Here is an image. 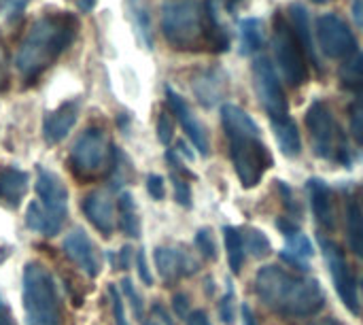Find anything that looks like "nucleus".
<instances>
[{"instance_id":"1","label":"nucleus","mask_w":363,"mask_h":325,"mask_svg":"<svg viewBox=\"0 0 363 325\" xmlns=\"http://www.w3.org/2000/svg\"><path fill=\"white\" fill-rule=\"evenodd\" d=\"M255 292L264 307L285 319H308L325 307V292L317 279L274 264L255 272Z\"/></svg>"},{"instance_id":"2","label":"nucleus","mask_w":363,"mask_h":325,"mask_svg":"<svg viewBox=\"0 0 363 325\" xmlns=\"http://www.w3.org/2000/svg\"><path fill=\"white\" fill-rule=\"evenodd\" d=\"M77 30L79 19L68 11H53L34 19L15 55L19 75L26 81H36L72 45Z\"/></svg>"},{"instance_id":"3","label":"nucleus","mask_w":363,"mask_h":325,"mask_svg":"<svg viewBox=\"0 0 363 325\" xmlns=\"http://www.w3.org/2000/svg\"><path fill=\"white\" fill-rule=\"evenodd\" d=\"M221 126L230 141V158L236 177L245 189H253L268 168H272V153L262 141L257 121L238 104H221Z\"/></svg>"},{"instance_id":"4","label":"nucleus","mask_w":363,"mask_h":325,"mask_svg":"<svg viewBox=\"0 0 363 325\" xmlns=\"http://www.w3.org/2000/svg\"><path fill=\"white\" fill-rule=\"evenodd\" d=\"M34 192L36 200H32L26 209L28 230L43 236L60 234L68 215V187L55 172L38 166Z\"/></svg>"},{"instance_id":"5","label":"nucleus","mask_w":363,"mask_h":325,"mask_svg":"<svg viewBox=\"0 0 363 325\" xmlns=\"http://www.w3.org/2000/svg\"><path fill=\"white\" fill-rule=\"evenodd\" d=\"M162 34L177 51H196L206 45L204 4L200 0H164Z\"/></svg>"},{"instance_id":"6","label":"nucleus","mask_w":363,"mask_h":325,"mask_svg":"<svg viewBox=\"0 0 363 325\" xmlns=\"http://www.w3.org/2000/svg\"><path fill=\"white\" fill-rule=\"evenodd\" d=\"M21 283L26 325H62L57 290L47 266H43L40 262H28Z\"/></svg>"},{"instance_id":"7","label":"nucleus","mask_w":363,"mask_h":325,"mask_svg":"<svg viewBox=\"0 0 363 325\" xmlns=\"http://www.w3.org/2000/svg\"><path fill=\"white\" fill-rule=\"evenodd\" d=\"M306 128L311 134V145H313L315 155H319L321 160L340 164L345 168L351 166L353 153L349 147V138L342 132L340 123L336 121L332 109L321 98L311 102L306 111Z\"/></svg>"},{"instance_id":"8","label":"nucleus","mask_w":363,"mask_h":325,"mask_svg":"<svg viewBox=\"0 0 363 325\" xmlns=\"http://www.w3.org/2000/svg\"><path fill=\"white\" fill-rule=\"evenodd\" d=\"M115 147L102 128H87L72 145L68 164L79 181H96L111 175L115 162Z\"/></svg>"},{"instance_id":"9","label":"nucleus","mask_w":363,"mask_h":325,"mask_svg":"<svg viewBox=\"0 0 363 325\" xmlns=\"http://www.w3.org/2000/svg\"><path fill=\"white\" fill-rule=\"evenodd\" d=\"M272 53L274 62L285 77V81L294 87H300L308 81V66L306 55L287 21L285 15L277 11L274 15V36H272Z\"/></svg>"},{"instance_id":"10","label":"nucleus","mask_w":363,"mask_h":325,"mask_svg":"<svg viewBox=\"0 0 363 325\" xmlns=\"http://www.w3.org/2000/svg\"><path fill=\"white\" fill-rule=\"evenodd\" d=\"M319 245L328 264V270L332 275L334 281V290L340 298V302L345 304V309L351 315H359V296H357V281L355 275L345 258V251L338 243H334L332 238L319 234Z\"/></svg>"},{"instance_id":"11","label":"nucleus","mask_w":363,"mask_h":325,"mask_svg":"<svg viewBox=\"0 0 363 325\" xmlns=\"http://www.w3.org/2000/svg\"><path fill=\"white\" fill-rule=\"evenodd\" d=\"M251 70H253V87H255L257 100H259L262 109L270 115V119L289 115L287 96H285V89L281 85L274 64H270V60L266 55H262V57L253 60Z\"/></svg>"},{"instance_id":"12","label":"nucleus","mask_w":363,"mask_h":325,"mask_svg":"<svg viewBox=\"0 0 363 325\" xmlns=\"http://www.w3.org/2000/svg\"><path fill=\"white\" fill-rule=\"evenodd\" d=\"M317 38L321 51L332 60H347L349 55L357 53V38L353 30L336 13H325L317 19Z\"/></svg>"},{"instance_id":"13","label":"nucleus","mask_w":363,"mask_h":325,"mask_svg":"<svg viewBox=\"0 0 363 325\" xmlns=\"http://www.w3.org/2000/svg\"><path fill=\"white\" fill-rule=\"evenodd\" d=\"M228 87H230V77L221 66L202 68L191 77V92L204 109L217 106L228 96Z\"/></svg>"},{"instance_id":"14","label":"nucleus","mask_w":363,"mask_h":325,"mask_svg":"<svg viewBox=\"0 0 363 325\" xmlns=\"http://www.w3.org/2000/svg\"><path fill=\"white\" fill-rule=\"evenodd\" d=\"M166 98H168V106H170L172 115L179 119V123H181L183 132L187 134V138L191 141L194 149H198V153L202 158H206L211 153V141H208V134H206L204 126L191 113V109L185 102V98L181 94H177L172 87H166Z\"/></svg>"},{"instance_id":"15","label":"nucleus","mask_w":363,"mask_h":325,"mask_svg":"<svg viewBox=\"0 0 363 325\" xmlns=\"http://www.w3.org/2000/svg\"><path fill=\"white\" fill-rule=\"evenodd\" d=\"M153 260L164 283H174L183 277H191L198 270V262L194 260V255L177 247H157Z\"/></svg>"},{"instance_id":"16","label":"nucleus","mask_w":363,"mask_h":325,"mask_svg":"<svg viewBox=\"0 0 363 325\" xmlns=\"http://www.w3.org/2000/svg\"><path fill=\"white\" fill-rule=\"evenodd\" d=\"M81 113V100H66L57 109L49 111L43 119V136L47 145L62 143L74 128Z\"/></svg>"},{"instance_id":"17","label":"nucleus","mask_w":363,"mask_h":325,"mask_svg":"<svg viewBox=\"0 0 363 325\" xmlns=\"http://www.w3.org/2000/svg\"><path fill=\"white\" fill-rule=\"evenodd\" d=\"M81 211L85 213L87 221L102 234V236H111L115 232V204L111 200V196L102 189H96L91 194H87L81 202Z\"/></svg>"},{"instance_id":"18","label":"nucleus","mask_w":363,"mask_h":325,"mask_svg":"<svg viewBox=\"0 0 363 325\" xmlns=\"http://www.w3.org/2000/svg\"><path fill=\"white\" fill-rule=\"evenodd\" d=\"M64 253L89 277L96 279L100 275V260L94 249V243L83 230H72L64 241Z\"/></svg>"},{"instance_id":"19","label":"nucleus","mask_w":363,"mask_h":325,"mask_svg":"<svg viewBox=\"0 0 363 325\" xmlns=\"http://www.w3.org/2000/svg\"><path fill=\"white\" fill-rule=\"evenodd\" d=\"M287 21L304 51V55L313 62V66L321 72V64H319V57H317V47H315V40H313V26H311V15H308V9L302 4V2H291L289 9H287Z\"/></svg>"},{"instance_id":"20","label":"nucleus","mask_w":363,"mask_h":325,"mask_svg":"<svg viewBox=\"0 0 363 325\" xmlns=\"http://www.w3.org/2000/svg\"><path fill=\"white\" fill-rule=\"evenodd\" d=\"M306 192L311 198V206H313V215L317 219V224L325 230H334L336 226V215H334V202H332V189L330 185L319 179V177H311L306 181Z\"/></svg>"},{"instance_id":"21","label":"nucleus","mask_w":363,"mask_h":325,"mask_svg":"<svg viewBox=\"0 0 363 325\" xmlns=\"http://www.w3.org/2000/svg\"><path fill=\"white\" fill-rule=\"evenodd\" d=\"M30 187V177L21 168L2 166L0 168V200L9 206H19Z\"/></svg>"},{"instance_id":"22","label":"nucleus","mask_w":363,"mask_h":325,"mask_svg":"<svg viewBox=\"0 0 363 325\" xmlns=\"http://www.w3.org/2000/svg\"><path fill=\"white\" fill-rule=\"evenodd\" d=\"M270 126H272L274 138L281 147V153L285 158H298L302 153V138L298 132V123L289 115H285V117L270 119Z\"/></svg>"},{"instance_id":"23","label":"nucleus","mask_w":363,"mask_h":325,"mask_svg":"<svg viewBox=\"0 0 363 325\" xmlns=\"http://www.w3.org/2000/svg\"><path fill=\"white\" fill-rule=\"evenodd\" d=\"M204 23H206V45L213 53H225L230 51V32L219 21L217 4L215 0L204 2Z\"/></svg>"},{"instance_id":"24","label":"nucleus","mask_w":363,"mask_h":325,"mask_svg":"<svg viewBox=\"0 0 363 325\" xmlns=\"http://www.w3.org/2000/svg\"><path fill=\"white\" fill-rule=\"evenodd\" d=\"M125 11L132 21V28L145 49H153V28H151V11L147 0H125Z\"/></svg>"},{"instance_id":"25","label":"nucleus","mask_w":363,"mask_h":325,"mask_svg":"<svg viewBox=\"0 0 363 325\" xmlns=\"http://www.w3.org/2000/svg\"><path fill=\"white\" fill-rule=\"evenodd\" d=\"M240 55H255L264 47V23L257 17H245L238 23Z\"/></svg>"},{"instance_id":"26","label":"nucleus","mask_w":363,"mask_h":325,"mask_svg":"<svg viewBox=\"0 0 363 325\" xmlns=\"http://www.w3.org/2000/svg\"><path fill=\"white\" fill-rule=\"evenodd\" d=\"M117 213H119V228L125 236L138 238L140 236V217L136 211L134 196L130 192H123L117 200Z\"/></svg>"},{"instance_id":"27","label":"nucleus","mask_w":363,"mask_h":325,"mask_svg":"<svg viewBox=\"0 0 363 325\" xmlns=\"http://www.w3.org/2000/svg\"><path fill=\"white\" fill-rule=\"evenodd\" d=\"M338 81L345 89L363 94V51L349 55L338 68Z\"/></svg>"},{"instance_id":"28","label":"nucleus","mask_w":363,"mask_h":325,"mask_svg":"<svg viewBox=\"0 0 363 325\" xmlns=\"http://www.w3.org/2000/svg\"><path fill=\"white\" fill-rule=\"evenodd\" d=\"M347 236L351 251L363 262V209L357 200H349L347 206Z\"/></svg>"},{"instance_id":"29","label":"nucleus","mask_w":363,"mask_h":325,"mask_svg":"<svg viewBox=\"0 0 363 325\" xmlns=\"http://www.w3.org/2000/svg\"><path fill=\"white\" fill-rule=\"evenodd\" d=\"M223 241H225V251H228V264L234 275L242 270L245 264V236L238 228L234 226H223Z\"/></svg>"},{"instance_id":"30","label":"nucleus","mask_w":363,"mask_h":325,"mask_svg":"<svg viewBox=\"0 0 363 325\" xmlns=\"http://www.w3.org/2000/svg\"><path fill=\"white\" fill-rule=\"evenodd\" d=\"M245 247H247V251H249L253 258H257V260L270 255V251H272L270 238L266 236V232H262V230H257V228H247V230H245Z\"/></svg>"},{"instance_id":"31","label":"nucleus","mask_w":363,"mask_h":325,"mask_svg":"<svg viewBox=\"0 0 363 325\" xmlns=\"http://www.w3.org/2000/svg\"><path fill=\"white\" fill-rule=\"evenodd\" d=\"M285 251H289V253H294V255H298L302 260H308V258L315 255L311 238L306 234H302V232H296V234L285 238Z\"/></svg>"},{"instance_id":"32","label":"nucleus","mask_w":363,"mask_h":325,"mask_svg":"<svg viewBox=\"0 0 363 325\" xmlns=\"http://www.w3.org/2000/svg\"><path fill=\"white\" fill-rule=\"evenodd\" d=\"M194 243H196V249L200 251L202 258L215 262L219 258L217 253V245H215V238H213V232L208 228H200L194 236Z\"/></svg>"},{"instance_id":"33","label":"nucleus","mask_w":363,"mask_h":325,"mask_svg":"<svg viewBox=\"0 0 363 325\" xmlns=\"http://www.w3.org/2000/svg\"><path fill=\"white\" fill-rule=\"evenodd\" d=\"M349 123L353 138L363 147V94H359L349 106Z\"/></svg>"},{"instance_id":"34","label":"nucleus","mask_w":363,"mask_h":325,"mask_svg":"<svg viewBox=\"0 0 363 325\" xmlns=\"http://www.w3.org/2000/svg\"><path fill=\"white\" fill-rule=\"evenodd\" d=\"M121 292H123L125 300L130 302V309H132L134 317L143 324V319H145V302H143L140 294L134 290V285H132L130 279H123V281H121Z\"/></svg>"},{"instance_id":"35","label":"nucleus","mask_w":363,"mask_h":325,"mask_svg":"<svg viewBox=\"0 0 363 325\" xmlns=\"http://www.w3.org/2000/svg\"><path fill=\"white\" fill-rule=\"evenodd\" d=\"M170 179H172V187H174V200H177L183 209H191L194 196H191V187H189L187 179L181 177V175H177V172H172Z\"/></svg>"},{"instance_id":"36","label":"nucleus","mask_w":363,"mask_h":325,"mask_svg":"<svg viewBox=\"0 0 363 325\" xmlns=\"http://www.w3.org/2000/svg\"><path fill=\"white\" fill-rule=\"evenodd\" d=\"M277 187H279V194H281V198H283V206L287 209L289 217H291V219L302 217V206H300V202H298L294 189H291L285 181H277Z\"/></svg>"},{"instance_id":"37","label":"nucleus","mask_w":363,"mask_h":325,"mask_svg":"<svg viewBox=\"0 0 363 325\" xmlns=\"http://www.w3.org/2000/svg\"><path fill=\"white\" fill-rule=\"evenodd\" d=\"M230 285V283H228ZM236 298H234V287L230 285L228 287V292H225V296L221 298V302H219V319L223 321L225 325H234L236 321Z\"/></svg>"},{"instance_id":"38","label":"nucleus","mask_w":363,"mask_h":325,"mask_svg":"<svg viewBox=\"0 0 363 325\" xmlns=\"http://www.w3.org/2000/svg\"><path fill=\"white\" fill-rule=\"evenodd\" d=\"M157 138L162 145H170L172 138H174V121H172V115L168 111H162L160 117H157Z\"/></svg>"},{"instance_id":"39","label":"nucleus","mask_w":363,"mask_h":325,"mask_svg":"<svg viewBox=\"0 0 363 325\" xmlns=\"http://www.w3.org/2000/svg\"><path fill=\"white\" fill-rule=\"evenodd\" d=\"M108 296H111V307H113V317L115 325H130L125 317V307H123V298L117 290V285H108Z\"/></svg>"},{"instance_id":"40","label":"nucleus","mask_w":363,"mask_h":325,"mask_svg":"<svg viewBox=\"0 0 363 325\" xmlns=\"http://www.w3.org/2000/svg\"><path fill=\"white\" fill-rule=\"evenodd\" d=\"M134 266H136V272H138V279L145 283V285H153V275H151V268H149V262H147V253L145 249H138L136 251V258H134Z\"/></svg>"},{"instance_id":"41","label":"nucleus","mask_w":363,"mask_h":325,"mask_svg":"<svg viewBox=\"0 0 363 325\" xmlns=\"http://www.w3.org/2000/svg\"><path fill=\"white\" fill-rule=\"evenodd\" d=\"M11 81V70H9V51L4 47V40L0 36V92H4L9 87Z\"/></svg>"},{"instance_id":"42","label":"nucleus","mask_w":363,"mask_h":325,"mask_svg":"<svg viewBox=\"0 0 363 325\" xmlns=\"http://www.w3.org/2000/svg\"><path fill=\"white\" fill-rule=\"evenodd\" d=\"M147 192L153 200H164L166 196V183L160 175H149L147 177Z\"/></svg>"},{"instance_id":"43","label":"nucleus","mask_w":363,"mask_h":325,"mask_svg":"<svg viewBox=\"0 0 363 325\" xmlns=\"http://www.w3.org/2000/svg\"><path fill=\"white\" fill-rule=\"evenodd\" d=\"M30 0H0V9L4 11V15L9 19H15L17 15H21V11L26 9Z\"/></svg>"},{"instance_id":"44","label":"nucleus","mask_w":363,"mask_h":325,"mask_svg":"<svg viewBox=\"0 0 363 325\" xmlns=\"http://www.w3.org/2000/svg\"><path fill=\"white\" fill-rule=\"evenodd\" d=\"M172 309H174L177 317H181V319H187V315L191 313V307H189V296H187V294H174V298H172Z\"/></svg>"},{"instance_id":"45","label":"nucleus","mask_w":363,"mask_h":325,"mask_svg":"<svg viewBox=\"0 0 363 325\" xmlns=\"http://www.w3.org/2000/svg\"><path fill=\"white\" fill-rule=\"evenodd\" d=\"M277 228H279V232H281L285 238L291 236V234H296V232H302L300 226H298V221L291 219V217H279V219H277Z\"/></svg>"},{"instance_id":"46","label":"nucleus","mask_w":363,"mask_h":325,"mask_svg":"<svg viewBox=\"0 0 363 325\" xmlns=\"http://www.w3.org/2000/svg\"><path fill=\"white\" fill-rule=\"evenodd\" d=\"M281 258L287 262V264H291V266H296L302 275H308V264H306V260H302V258H298V255H294V253H289V251H283L281 253Z\"/></svg>"},{"instance_id":"47","label":"nucleus","mask_w":363,"mask_h":325,"mask_svg":"<svg viewBox=\"0 0 363 325\" xmlns=\"http://www.w3.org/2000/svg\"><path fill=\"white\" fill-rule=\"evenodd\" d=\"M151 315H153V319H160L164 325H174V319H172V315L160 304V302H155L153 307H151Z\"/></svg>"},{"instance_id":"48","label":"nucleus","mask_w":363,"mask_h":325,"mask_svg":"<svg viewBox=\"0 0 363 325\" xmlns=\"http://www.w3.org/2000/svg\"><path fill=\"white\" fill-rule=\"evenodd\" d=\"M187 325H213L211 324V319H208V315L204 313V311H191L189 315H187Z\"/></svg>"},{"instance_id":"49","label":"nucleus","mask_w":363,"mask_h":325,"mask_svg":"<svg viewBox=\"0 0 363 325\" xmlns=\"http://www.w3.org/2000/svg\"><path fill=\"white\" fill-rule=\"evenodd\" d=\"M130 262H132V247H123L119 251V258H117V266L121 270H128L130 268Z\"/></svg>"},{"instance_id":"50","label":"nucleus","mask_w":363,"mask_h":325,"mask_svg":"<svg viewBox=\"0 0 363 325\" xmlns=\"http://www.w3.org/2000/svg\"><path fill=\"white\" fill-rule=\"evenodd\" d=\"M0 325H17L15 324V319H13L11 309H9L4 302H0Z\"/></svg>"},{"instance_id":"51","label":"nucleus","mask_w":363,"mask_h":325,"mask_svg":"<svg viewBox=\"0 0 363 325\" xmlns=\"http://www.w3.org/2000/svg\"><path fill=\"white\" fill-rule=\"evenodd\" d=\"M353 19L363 30V0H355L353 2Z\"/></svg>"},{"instance_id":"52","label":"nucleus","mask_w":363,"mask_h":325,"mask_svg":"<svg viewBox=\"0 0 363 325\" xmlns=\"http://www.w3.org/2000/svg\"><path fill=\"white\" fill-rule=\"evenodd\" d=\"M242 325H259L255 319V313L251 311V307H242Z\"/></svg>"},{"instance_id":"53","label":"nucleus","mask_w":363,"mask_h":325,"mask_svg":"<svg viewBox=\"0 0 363 325\" xmlns=\"http://www.w3.org/2000/svg\"><path fill=\"white\" fill-rule=\"evenodd\" d=\"M177 153H181L183 158H187V160H194V151H189V147L183 143V141H179V149H177Z\"/></svg>"},{"instance_id":"54","label":"nucleus","mask_w":363,"mask_h":325,"mask_svg":"<svg viewBox=\"0 0 363 325\" xmlns=\"http://www.w3.org/2000/svg\"><path fill=\"white\" fill-rule=\"evenodd\" d=\"M313 325H342L338 319H334V317H325V319H319V321H315Z\"/></svg>"},{"instance_id":"55","label":"nucleus","mask_w":363,"mask_h":325,"mask_svg":"<svg viewBox=\"0 0 363 325\" xmlns=\"http://www.w3.org/2000/svg\"><path fill=\"white\" fill-rule=\"evenodd\" d=\"M94 4H96V0H79V9H83V11H91Z\"/></svg>"},{"instance_id":"56","label":"nucleus","mask_w":363,"mask_h":325,"mask_svg":"<svg viewBox=\"0 0 363 325\" xmlns=\"http://www.w3.org/2000/svg\"><path fill=\"white\" fill-rule=\"evenodd\" d=\"M240 2H242V0H228V2H225V6H228V11H234Z\"/></svg>"},{"instance_id":"57","label":"nucleus","mask_w":363,"mask_h":325,"mask_svg":"<svg viewBox=\"0 0 363 325\" xmlns=\"http://www.w3.org/2000/svg\"><path fill=\"white\" fill-rule=\"evenodd\" d=\"M143 325H160V324H157V321H153V319H151V321H143Z\"/></svg>"},{"instance_id":"58","label":"nucleus","mask_w":363,"mask_h":325,"mask_svg":"<svg viewBox=\"0 0 363 325\" xmlns=\"http://www.w3.org/2000/svg\"><path fill=\"white\" fill-rule=\"evenodd\" d=\"M313 2H317V4H325L328 0H313Z\"/></svg>"},{"instance_id":"59","label":"nucleus","mask_w":363,"mask_h":325,"mask_svg":"<svg viewBox=\"0 0 363 325\" xmlns=\"http://www.w3.org/2000/svg\"><path fill=\"white\" fill-rule=\"evenodd\" d=\"M362 298H363V283H362Z\"/></svg>"}]
</instances>
